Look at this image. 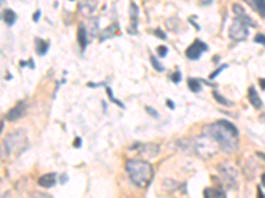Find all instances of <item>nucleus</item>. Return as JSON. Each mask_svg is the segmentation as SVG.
<instances>
[{"mask_svg":"<svg viewBox=\"0 0 265 198\" xmlns=\"http://www.w3.org/2000/svg\"><path fill=\"white\" fill-rule=\"evenodd\" d=\"M204 134L212 136L219 143L220 148L228 153H233L239 148V130L228 121H217L203 128Z\"/></svg>","mask_w":265,"mask_h":198,"instance_id":"1","label":"nucleus"},{"mask_svg":"<svg viewBox=\"0 0 265 198\" xmlns=\"http://www.w3.org/2000/svg\"><path fill=\"white\" fill-rule=\"evenodd\" d=\"M178 145L182 147L184 152L194 153L203 160L211 159L216 155L219 150H222L219 143L207 134L196 136V137H191V139H186V140H179Z\"/></svg>","mask_w":265,"mask_h":198,"instance_id":"2","label":"nucleus"},{"mask_svg":"<svg viewBox=\"0 0 265 198\" xmlns=\"http://www.w3.org/2000/svg\"><path fill=\"white\" fill-rule=\"evenodd\" d=\"M126 170L131 183L138 188H146L153 179V167L143 160H129L126 163Z\"/></svg>","mask_w":265,"mask_h":198,"instance_id":"3","label":"nucleus"},{"mask_svg":"<svg viewBox=\"0 0 265 198\" xmlns=\"http://www.w3.org/2000/svg\"><path fill=\"white\" fill-rule=\"evenodd\" d=\"M5 148L10 151L11 153H21L28 144V136L24 130H16L11 132L10 135L5 136L3 140Z\"/></svg>","mask_w":265,"mask_h":198,"instance_id":"4","label":"nucleus"},{"mask_svg":"<svg viewBox=\"0 0 265 198\" xmlns=\"http://www.w3.org/2000/svg\"><path fill=\"white\" fill-rule=\"evenodd\" d=\"M247 36H248V27L236 17L230 27V37L236 41H243L247 39Z\"/></svg>","mask_w":265,"mask_h":198,"instance_id":"5","label":"nucleus"},{"mask_svg":"<svg viewBox=\"0 0 265 198\" xmlns=\"http://www.w3.org/2000/svg\"><path fill=\"white\" fill-rule=\"evenodd\" d=\"M208 50V45L207 44H204L200 40H196V41H194L190 46L186 50V57L188 60H191V61H195V60H199L200 56H202L204 52H207Z\"/></svg>","mask_w":265,"mask_h":198,"instance_id":"6","label":"nucleus"},{"mask_svg":"<svg viewBox=\"0 0 265 198\" xmlns=\"http://www.w3.org/2000/svg\"><path fill=\"white\" fill-rule=\"evenodd\" d=\"M138 152V155L146 159H153L159 153V147L157 144H135L131 147Z\"/></svg>","mask_w":265,"mask_h":198,"instance_id":"7","label":"nucleus"},{"mask_svg":"<svg viewBox=\"0 0 265 198\" xmlns=\"http://www.w3.org/2000/svg\"><path fill=\"white\" fill-rule=\"evenodd\" d=\"M219 172L222 173V176L228 181V183H232L235 184L237 179V170L233 165L228 164V163H223V164L219 165Z\"/></svg>","mask_w":265,"mask_h":198,"instance_id":"8","label":"nucleus"},{"mask_svg":"<svg viewBox=\"0 0 265 198\" xmlns=\"http://www.w3.org/2000/svg\"><path fill=\"white\" fill-rule=\"evenodd\" d=\"M129 15H130V28H129V32L133 34L138 33V20H140V8L135 3H131L130 4V11H129Z\"/></svg>","mask_w":265,"mask_h":198,"instance_id":"9","label":"nucleus"},{"mask_svg":"<svg viewBox=\"0 0 265 198\" xmlns=\"http://www.w3.org/2000/svg\"><path fill=\"white\" fill-rule=\"evenodd\" d=\"M233 12L236 14V17L239 20H241L244 24L247 25V27H256V21L252 17H249L248 15H247V12L244 11V8L241 7V5L239 4H233Z\"/></svg>","mask_w":265,"mask_h":198,"instance_id":"10","label":"nucleus"},{"mask_svg":"<svg viewBox=\"0 0 265 198\" xmlns=\"http://www.w3.org/2000/svg\"><path fill=\"white\" fill-rule=\"evenodd\" d=\"M97 3L96 0H81V3L78 4V11L81 12L82 16L89 17L96 11Z\"/></svg>","mask_w":265,"mask_h":198,"instance_id":"11","label":"nucleus"},{"mask_svg":"<svg viewBox=\"0 0 265 198\" xmlns=\"http://www.w3.org/2000/svg\"><path fill=\"white\" fill-rule=\"evenodd\" d=\"M24 114H25V105L23 103V102H20L19 105H16L14 108H11L10 111H8V114L5 115V118H7V121L15 122V121H18V119H20V118L24 115Z\"/></svg>","mask_w":265,"mask_h":198,"instance_id":"12","label":"nucleus"},{"mask_svg":"<svg viewBox=\"0 0 265 198\" xmlns=\"http://www.w3.org/2000/svg\"><path fill=\"white\" fill-rule=\"evenodd\" d=\"M77 39H78V44H80V48L84 52L88 46V43H89V33H88L87 27L84 24H81L78 27L77 30Z\"/></svg>","mask_w":265,"mask_h":198,"instance_id":"13","label":"nucleus"},{"mask_svg":"<svg viewBox=\"0 0 265 198\" xmlns=\"http://www.w3.org/2000/svg\"><path fill=\"white\" fill-rule=\"evenodd\" d=\"M118 30H120L118 24H116V23H114V24H110L107 28H105L101 32V34H100V41L104 43V41H106V40L114 37V36H117V33H118Z\"/></svg>","mask_w":265,"mask_h":198,"instance_id":"14","label":"nucleus"},{"mask_svg":"<svg viewBox=\"0 0 265 198\" xmlns=\"http://www.w3.org/2000/svg\"><path fill=\"white\" fill-rule=\"evenodd\" d=\"M56 184V173L44 174L39 179V185L41 188H52Z\"/></svg>","mask_w":265,"mask_h":198,"instance_id":"15","label":"nucleus"},{"mask_svg":"<svg viewBox=\"0 0 265 198\" xmlns=\"http://www.w3.org/2000/svg\"><path fill=\"white\" fill-rule=\"evenodd\" d=\"M248 99L251 102V105L255 108H261L263 107V102H261L260 97H259V94L256 91V89L253 86L249 87V90H248Z\"/></svg>","mask_w":265,"mask_h":198,"instance_id":"16","label":"nucleus"},{"mask_svg":"<svg viewBox=\"0 0 265 198\" xmlns=\"http://www.w3.org/2000/svg\"><path fill=\"white\" fill-rule=\"evenodd\" d=\"M204 198H227V197L223 189L207 188L204 190Z\"/></svg>","mask_w":265,"mask_h":198,"instance_id":"17","label":"nucleus"},{"mask_svg":"<svg viewBox=\"0 0 265 198\" xmlns=\"http://www.w3.org/2000/svg\"><path fill=\"white\" fill-rule=\"evenodd\" d=\"M35 45H36V53L39 56H45V53L48 52L49 44L43 39H35Z\"/></svg>","mask_w":265,"mask_h":198,"instance_id":"18","label":"nucleus"},{"mask_svg":"<svg viewBox=\"0 0 265 198\" xmlns=\"http://www.w3.org/2000/svg\"><path fill=\"white\" fill-rule=\"evenodd\" d=\"M3 20L8 27H12L15 24V21H16V14L12 10L3 11Z\"/></svg>","mask_w":265,"mask_h":198,"instance_id":"19","label":"nucleus"},{"mask_svg":"<svg viewBox=\"0 0 265 198\" xmlns=\"http://www.w3.org/2000/svg\"><path fill=\"white\" fill-rule=\"evenodd\" d=\"M188 89L193 92H199L202 90V86H200V79L198 78H188L187 79Z\"/></svg>","mask_w":265,"mask_h":198,"instance_id":"20","label":"nucleus"},{"mask_svg":"<svg viewBox=\"0 0 265 198\" xmlns=\"http://www.w3.org/2000/svg\"><path fill=\"white\" fill-rule=\"evenodd\" d=\"M253 7L259 11V14L265 19V0H252Z\"/></svg>","mask_w":265,"mask_h":198,"instance_id":"21","label":"nucleus"},{"mask_svg":"<svg viewBox=\"0 0 265 198\" xmlns=\"http://www.w3.org/2000/svg\"><path fill=\"white\" fill-rule=\"evenodd\" d=\"M212 94H213V98H215V99H216V101L219 102V103H222L223 106H232V105H233V103H232L231 101H228V99H226V98H224V97H222V95H220V94H219V92H217L216 90L212 92Z\"/></svg>","mask_w":265,"mask_h":198,"instance_id":"22","label":"nucleus"},{"mask_svg":"<svg viewBox=\"0 0 265 198\" xmlns=\"http://www.w3.org/2000/svg\"><path fill=\"white\" fill-rule=\"evenodd\" d=\"M150 61H151V65L154 66V69L157 70V72L162 73V72H164V70H166V68H164L163 65H162V63L158 61V58L154 57V56H151V57H150Z\"/></svg>","mask_w":265,"mask_h":198,"instance_id":"23","label":"nucleus"},{"mask_svg":"<svg viewBox=\"0 0 265 198\" xmlns=\"http://www.w3.org/2000/svg\"><path fill=\"white\" fill-rule=\"evenodd\" d=\"M106 92H107V95H109V98H110V101L113 102V103H116L117 106H120V107H122V108H124V103H122V102H120L118 101V99H116V97H114V95H113V91H111V89L110 87H107L106 86Z\"/></svg>","mask_w":265,"mask_h":198,"instance_id":"24","label":"nucleus"},{"mask_svg":"<svg viewBox=\"0 0 265 198\" xmlns=\"http://www.w3.org/2000/svg\"><path fill=\"white\" fill-rule=\"evenodd\" d=\"M157 52H158V56L159 57H166L167 56V53H169V49H167V46H163V45H160V46H158V49H157Z\"/></svg>","mask_w":265,"mask_h":198,"instance_id":"25","label":"nucleus"},{"mask_svg":"<svg viewBox=\"0 0 265 198\" xmlns=\"http://www.w3.org/2000/svg\"><path fill=\"white\" fill-rule=\"evenodd\" d=\"M226 68H228L227 65H222V66H220V68H219V69H216L215 72H212L211 76H210V79H215V78H216L217 76H219V74H220V73H222L223 70H224V69H226Z\"/></svg>","mask_w":265,"mask_h":198,"instance_id":"26","label":"nucleus"},{"mask_svg":"<svg viewBox=\"0 0 265 198\" xmlns=\"http://www.w3.org/2000/svg\"><path fill=\"white\" fill-rule=\"evenodd\" d=\"M170 78H171V81H173V82L179 83L180 81H182V74H180V72H177L175 74H173V76H171Z\"/></svg>","mask_w":265,"mask_h":198,"instance_id":"27","label":"nucleus"},{"mask_svg":"<svg viewBox=\"0 0 265 198\" xmlns=\"http://www.w3.org/2000/svg\"><path fill=\"white\" fill-rule=\"evenodd\" d=\"M255 43H260L265 46V34H261V33L257 34V36L255 37Z\"/></svg>","mask_w":265,"mask_h":198,"instance_id":"28","label":"nucleus"},{"mask_svg":"<svg viewBox=\"0 0 265 198\" xmlns=\"http://www.w3.org/2000/svg\"><path fill=\"white\" fill-rule=\"evenodd\" d=\"M154 34H157V36H158L159 39H162V40H166V39H167V36H166V33H163V32H162V29H160V28L155 29Z\"/></svg>","mask_w":265,"mask_h":198,"instance_id":"29","label":"nucleus"},{"mask_svg":"<svg viewBox=\"0 0 265 198\" xmlns=\"http://www.w3.org/2000/svg\"><path fill=\"white\" fill-rule=\"evenodd\" d=\"M146 111L149 112L151 116H155V118H159V114L157 111H155L154 108H151V107H146Z\"/></svg>","mask_w":265,"mask_h":198,"instance_id":"30","label":"nucleus"},{"mask_svg":"<svg viewBox=\"0 0 265 198\" xmlns=\"http://www.w3.org/2000/svg\"><path fill=\"white\" fill-rule=\"evenodd\" d=\"M40 15H41V11H36V12H35L34 14V21L35 23H37V21H39L40 20Z\"/></svg>","mask_w":265,"mask_h":198,"instance_id":"31","label":"nucleus"},{"mask_svg":"<svg viewBox=\"0 0 265 198\" xmlns=\"http://www.w3.org/2000/svg\"><path fill=\"white\" fill-rule=\"evenodd\" d=\"M259 83H260V86L263 90H265V78H260V81H259Z\"/></svg>","mask_w":265,"mask_h":198,"instance_id":"32","label":"nucleus"},{"mask_svg":"<svg viewBox=\"0 0 265 198\" xmlns=\"http://www.w3.org/2000/svg\"><path fill=\"white\" fill-rule=\"evenodd\" d=\"M74 147H76V148H78V147H81V139H76V140H74Z\"/></svg>","mask_w":265,"mask_h":198,"instance_id":"33","label":"nucleus"},{"mask_svg":"<svg viewBox=\"0 0 265 198\" xmlns=\"http://www.w3.org/2000/svg\"><path fill=\"white\" fill-rule=\"evenodd\" d=\"M167 106H169L170 108H175V105H174L173 102L170 101V99H169V101H167Z\"/></svg>","mask_w":265,"mask_h":198,"instance_id":"34","label":"nucleus"},{"mask_svg":"<svg viewBox=\"0 0 265 198\" xmlns=\"http://www.w3.org/2000/svg\"><path fill=\"white\" fill-rule=\"evenodd\" d=\"M257 156H259L260 159L265 160V153H263V152H257Z\"/></svg>","mask_w":265,"mask_h":198,"instance_id":"35","label":"nucleus"},{"mask_svg":"<svg viewBox=\"0 0 265 198\" xmlns=\"http://www.w3.org/2000/svg\"><path fill=\"white\" fill-rule=\"evenodd\" d=\"M257 198H264V196H263V193H261L260 189H259V196H257Z\"/></svg>","mask_w":265,"mask_h":198,"instance_id":"36","label":"nucleus"},{"mask_svg":"<svg viewBox=\"0 0 265 198\" xmlns=\"http://www.w3.org/2000/svg\"><path fill=\"white\" fill-rule=\"evenodd\" d=\"M261 180H263V184H264V186H265V173L261 176Z\"/></svg>","mask_w":265,"mask_h":198,"instance_id":"37","label":"nucleus"}]
</instances>
